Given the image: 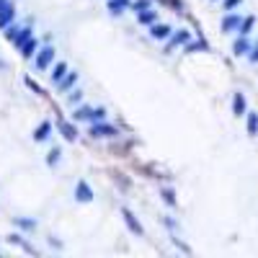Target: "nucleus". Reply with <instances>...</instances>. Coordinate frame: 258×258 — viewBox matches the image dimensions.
Wrapping results in <instances>:
<instances>
[{
    "label": "nucleus",
    "instance_id": "26",
    "mask_svg": "<svg viewBox=\"0 0 258 258\" xmlns=\"http://www.w3.org/2000/svg\"><path fill=\"white\" fill-rule=\"evenodd\" d=\"M104 119H106V109H93L91 121H104Z\"/></svg>",
    "mask_w": 258,
    "mask_h": 258
},
{
    "label": "nucleus",
    "instance_id": "18",
    "mask_svg": "<svg viewBox=\"0 0 258 258\" xmlns=\"http://www.w3.org/2000/svg\"><path fill=\"white\" fill-rule=\"evenodd\" d=\"M65 75H67V62H57V65H54V70H52V83L57 85Z\"/></svg>",
    "mask_w": 258,
    "mask_h": 258
},
{
    "label": "nucleus",
    "instance_id": "1",
    "mask_svg": "<svg viewBox=\"0 0 258 258\" xmlns=\"http://www.w3.org/2000/svg\"><path fill=\"white\" fill-rule=\"evenodd\" d=\"M116 134H119V129L106 124V119L93 121V127H91V137H96V140H109V137H116Z\"/></svg>",
    "mask_w": 258,
    "mask_h": 258
},
{
    "label": "nucleus",
    "instance_id": "23",
    "mask_svg": "<svg viewBox=\"0 0 258 258\" xmlns=\"http://www.w3.org/2000/svg\"><path fill=\"white\" fill-rule=\"evenodd\" d=\"M150 3H152V0H134V3H132V10H134V13H142V10L150 8Z\"/></svg>",
    "mask_w": 258,
    "mask_h": 258
},
{
    "label": "nucleus",
    "instance_id": "8",
    "mask_svg": "<svg viewBox=\"0 0 258 258\" xmlns=\"http://www.w3.org/2000/svg\"><path fill=\"white\" fill-rule=\"evenodd\" d=\"M37 49H39V41L37 39H29V41H24V44H21V47H18V52H21V57H34V54H37Z\"/></svg>",
    "mask_w": 258,
    "mask_h": 258
},
{
    "label": "nucleus",
    "instance_id": "10",
    "mask_svg": "<svg viewBox=\"0 0 258 258\" xmlns=\"http://www.w3.org/2000/svg\"><path fill=\"white\" fill-rule=\"evenodd\" d=\"M232 52L238 54V57H245V54L251 52V41H248V37H240L238 41L232 44Z\"/></svg>",
    "mask_w": 258,
    "mask_h": 258
},
{
    "label": "nucleus",
    "instance_id": "30",
    "mask_svg": "<svg viewBox=\"0 0 258 258\" xmlns=\"http://www.w3.org/2000/svg\"><path fill=\"white\" fill-rule=\"evenodd\" d=\"M238 3H240V0H225V10H232Z\"/></svg>",
    "mask_w": 258,
    "mask_h": 258
},
{
    "label": "nucleus",
    "instance_id": "13",
    "mask_svg": "<svg viewBox=\"0 0 258 258\" xmlns=\"http://www.w3.org/2000/svg\"><path fill=\"white\" fill-rule=\"evenodd\" d=\"M91 116H93L91 106H77L75 114H73V121H91Z\"/></svg>",
    "mask_w": 258,
    "mask_h": 258
},
{
    "label": "nucleus",
    "instance_id": "11",
    "mask_svg": "<svg viewBox=\"0 0 258 258\" xmlns=\"http://www.w3.org/2000/svg\"><path fill=\"white\" fill-rule=\"evenodd\" d=\"M240 21L243 18L235 16V13L232 16H225V18H222V31H238L240 29Z\"/></svg>",
    "mask_w": 258,
    "mask_h": 258
},
{
    "label": "nucleus",
    "instance_id": "5",
    "mask_svg": "<svg viewBox=\"0 0 258 258\" xmlns=\"http://www.w3.org/2000/svg\"><path fill=\"white\" fill-rule=\"evenodd\" d=\"M188 39H191V31H188V29H181L178 34H171V39H168V47H165L163 52L168 54V52H171L173 47H178V44H186Z\"/></svg>",
    "mask_w": 258,
    "mask_h": 258
},
{
    "label": "nucleus",
    "instance_id": "29",
    "mask_svg": "<svg viewBox=\"0 0 258 258\" xmlns=\"http://www.w3.org/2000/svg\"><path fill=\"white\" fill-rule=\"evenodd\" d=\"M80 98H83V91H73L70 93V104H80Z\"/></svg>",
    "mask_w": 258,
    "mask_h": 258
},
{
    "label": "nucleus",
    "instance_id": "4",
    "mask_svg": "<svg viewBox=\"0 0 258 258\" xmlns=\"http://www.w3.org/2000/svg\"><path fill=\"white\" fill-rule=\"evenodd\" d=\"M13 18H16V8H13V3L8 0V3L0 5V29H8Z\"/></svg>",
    "mask_w": 258,
    "mask_h": 258
},
{
    "label": "nucleus",
    "instance_id": "25",
    "mask_svg": "<svg viewBox=\"0 0 258 258\" xmlns=\"http://www.w3.org/2000/svg\"><path fill=\"white\" fill-rule=\"evenodd\" d=\"M163 199L173 207V204H176V194H173V188H163Z\"/></svg>",
    "mask_w": 258,
    "mask_h": 258
},
{
    "label": "nucleus",
    "instance_id": "24",
    "mask_svg": "<svg viewBox=\"0 0 258 258\" xmlns=\"http://www.w3.org/2000/svg\"><path fill=\"white\" fill-rule=\"evenodd\" d=\"M16 225L21 230H34V227H37V222H34V220H16Z\"/></svg>",
    "mask_w": 258,
    "mask_h": 258
},
{
    "label": "nucleus",
    "instance_id": "15",
    "mask_svg": "<svg viewBox=\"0 0 258 258\" xmlns=\"http://www.w3.org/2000/svg\"><path fill=\"white\" fill-rule=\"evenodd\" d=\"M60 132H62V137H65V140H70V142L77 137V129H75L73 121H60Z\"/></svg>",
    "mask_w": 258,
    "mask_h": 258
},
{
    "label": "nucleus",
    "instance_id": "14",
    "mask_svg": "<svg viewBox=\"0 0 258 258\" xmlns=\"http://www.w3.org/2000/svg\"><path fill=\"white\" fill-rule=\"evenodd\" d=\"M127 8H132V3H129V0H109V10H111L114 16L124 13Z\"/></svg>",
    "mask_w": 258,
    "mask_h": 258
},
{
    "label": "nucleus",
    "instance_id": "12",
    "mask_svg": "<svg viewBox=\"0 0 258 258\" xmlns=\"http://www.w3.org/2000/svg\"><path fill=\"white\" fill-rule=\"evenodd\" d=\"M75 80H77V73H70V70H67V75L62 77V80L57 83V88H60V93H67V91H70V88L75 85Z\"/></svg>",
    "mask_w": 258,
    "mask_h": 258
},
{
    "label": "nucleus",
    "instance_id": "7",
    "mask_svg": "<svg viewBox=\"0 0 258 258\" xmlns=\"http://www.w3.org/2000/svg\"><path fill=\"white\" fill-rule=\"evenodd\" d=\"M75 199L83 201V204L93 201V191H91V186H88L85 181H77V186H75Z\"/></svg>",
    "mask_w": 258,
    "mask_h": 258
},
{
    "label": "nucleus",
    "instance_id": "31",
    "mask_svg": "<svg viewBox=\"0 0 258 258\" xmlns=\"http://www.w3.org/2000/svg\"><path fill=\"white\" fill-rule=\"evenodd\" d=\"M3 3H8V0H0V5H3Z\"/></svg>",
    "mask_w": 258,
    "mask_h": 258
},
{
    "label": "nucleus",
    "instance_id": "2",
    "mask_svg": "<svg viewBox=\"0 0 258 258\" xmlns=\"http://www.w3.org/2000/svg\"><path fill=\"white\" fill-rule=\"evenodd\" d=\"M5 37L13 41V44H16V49H18L24 41L31 39V29H29V26H21V29H18V26H8V29H5Z\"/></svg>",
    "mask_w": 258,
    "mask_h": 258
},
{
    "label": "nucleus",
    "instance_id": "22",
    "mask_svg": "<svg viewBox=\"0 0 258 258\" xmlns=\"http://www.w3.org/2000/svg\"><path fill=\"white\" fill-rule=\"evenodd\" d=\"M199 49H209V44L207 41H194V44H184V52H199Z\"/></svg>",
    "mask_w": 258,
    "mask_h": 258
},
{
    "label": "nucleus",
    "instance_id": "19",
    "mask_svg": "<svg viewBox=\"0 0 258 258\" xmlns=\"http://www.w3.org/2000/svg\"><path fill=\"white\" fill-rule=\"evenodd\" d=\"M232 111H235V116H243L245 114V98H243V93H235V98H232Z\"/></svg>",
    "mask_w": 258,
    "mask_h": 258
},
{
    "label": "nucleus",
    "instance_id": "27",
    "mask_svg": "<svg viewBox=\"0 0 258 258\" xmlns=\"http://www.w3.org/2000/svg\"><path fill=\"white\" fill-rule=\"evenodd\" d=\"M248 60H251V62H258V41H256V44H251V52H248Z\"/></svg>",
    "mask_w": 258,
    "mask_h": 258
},
{
    "label": "nucleus",
    "instance_id": "6",
    "mask_svg": "<svg viewBox=\"0 0 258 258\" xmlns=\"http://www.w3.org/2000/svg\"><path fill=\"white\" fill-rule=\"evenodd\" d=\"M171 34H173V26H168V24H158V21H155V24L150 26V37L152 39H171Z\"/></svg>",
    "mask_w": 258,
    "mask_h": 258
},
{
    "label": "nucleus",
    "instance_id": "21",
    "mask_svg": "<svg viewBox=\"0 0 258 258\" xmlns=\"http://www.w3.org/2000/svg\"><path fill=\"white\" fill-rule=\"evenodd\" d=\"M253 24H256V18H253V16L243 18V21H240V29H238V34H240V37H248V34H251V29H253Z\"/></svg>",
    "mask_w": 258,
    "mask_h": 258
},
{
    "label": "nucleus",
    "instance_id": "17",
    "mask_svg": "<svg viewBox=\"0 0 258 258\" xmlns=\"http://www.w3.org/2000/svg\"><path fill=\"white\" fill-rule=\"evenodd\" d=\"M137 21H140V24L142 26H152L155 24V21H158V13H155V10H142V13H137Z\"/></svg>",
    "mask_w": 258,
    "mask_h": 258
},
{
    "label": "nucleus",
    "instance_id": "9",
    "mask_svg": "<svg viewBox=\"0 0 258 258\" xmlns=\"http://www.w3.org/2000/svg\"><path fill=\"white\" fill-rule=\"evenodd\" d=\"M121 217H124V222H127V227L134 232V235H142L145 230H142V225H140V222H137V217H134L132 215V212L129 209H124V212H121Z\"/></svg>",
    "mask_w": 258,
    "mask_h": 258
},
{
    "label": "nucleus",
    "instance_id": "28",
    "mask_svg": "<svg viewBox=\"0 0 258 258\" xmlns=\"http://www.w3.org/2000/svg\"><path fill=\"white\" fill-rule=\"evenodd\" d=\"M57 160H60V150H52L49 158H47V163H49V165H57Z\"/></svg>",
    "mask_w": 258,
    "mask_h": 258
},
{
    "label": "nucleus",
    "instance_id": "16",
    "mask_svg": "<svg viewBox=\"0 0 258 258\" xmlns=\"http://www.w3.org/2000/svg\"><path fill=\"white\" fill-rule=\"evenodd\" d=\"M49 132H52V124H49V121H41V124L34 129V140H37V142L47 140V137H49Z\"/></svg>",
    "mask_w": 258,
    "mask_h": 258
},
{
    "label": "nucleus",
    "instance_id": "3",
    "mask_svg": "<svg viewBox=\"0 0 258 258\" xmlns=\"http://www.w3.org/2000/svg\"><path fill=\"white\" fill-rule=\"evenodd\" d=\"M52 60H54V47H41L39 52H37V57H34V65H37V70H47V67L52 65Z\"/></svg>",
    "mask_w": 258,
    "mask_h": 258
},
{
    "label": "nucleus",
    "instance_id": "20",
    "mask_svg": "<svg viewBox=\"0 0 258 258\" xmlns=\"http://www.w3.org/2000/svg\"><path fill=\"white\" fill-rule=\"evenodd\" d=\"M245 129H248L251 137H253V134H258V114H256V111H248V121H245Z\"/></svg>",
    "mask_w": 258,
    "mask_h": 258
}]
</instances>
